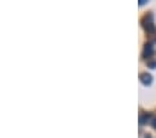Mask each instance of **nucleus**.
I'll return each instance as SVG.
<instances>
[{
    "label": "nucleus",
    "instance_id": "nucleus-1",
    "mask_svg": "<svg viewBox=\"0 0 156 138\" xmlns=\"http://www.w3.org/2000/svg\"><path fill=\"white\" fill-rule=\"evenodd\" d=\"M144 28L149 34H153L156 31V27H155V24L152 23V17L151 16H146L145 18H144Z\"/></svg>",
    "mask_w": 156,
    "mask_h": 138
},
{
    "label": "nucleus",
    "instance_id": "nucleus-2",
    "mask_svg": "<svg viewBox=\"0 0 156 138\" xmlns=\"http://www.w3.org/2000/svg\"><path fill=\"white\" fill-rule=\"evenodd\" d=\"M140 78H141V82H142V84H145V85H149V84H152V76H151V74H148V73H144V74H141Z\"/></svg>",
    "mask_w": 156,
    "mask_h": 138
},
{
    "label": "nucleus",
    "instance_id": "nucleus-3",
    "mask_svg": "<svg viewBox=\"0 0 156 138\" xmlns=\"http://www.w3.org/2000/svg\"><path fill=\"white\" fill-rule=\"evenodd\" d=\"M153 53V46L151 43H146L145 48H144V57H151V55Z\"/></svg>",
    "mask_w": 156,
    "mask_h": 138
},
{
    "label": "nucleus",
    "instance_id": "nucleus-4",
    "mask_svg": "<svg viewBox=\"0 0 156 138\" xmlns=\"http://www.w3.org/2000/svg\"><path fill=\"white\" fill-rule=\"evenodd\" d=\"M149 119H151V116L148 115V113H146V115H144V116H141V117H140V124H145V122H148Z\"/></svg>",
    "mask_w": 156,
    "mask_h": 138
},
{
    "label": "nucleus",
    "instance_id": "nucleus-5",
    "mask_svg": "<svg viewBox=\"0 0 156 138\" xmlns=\"http://www.w3.org/2000/svg\"><path fill=\"white\" fill-rule=\"evenodd\" d=\"M149 66H151V67H156V62H151Z\"/></svg>",
    "mask_w": 156,
    "mask_h": 138
},
{
    "label": "nucleus",
    "instance_id": "nucleus-6",
    "mask_svg": "<svg viewBox=\"0 0 156 138\" xmlns=\"http://www.w3.org/2000/svg\"><path fill=\"white\" fill-rule=\"evenodd\" d=\"M152 124H153V127L156 128V117H155V119H153V120H152Z\"/></svg>",
    "mask_w": 156,
    "mask_h": 138
},
{
    "label": "nucleus",
    "instance_id": "nucleus-7",
    "mask_svg": "<svg viewBox=\"0 0 156 138\" xmlns=\"http://www.w3.org/2000/svg\"><path fill=\"white\" fill-rule=\"evenodd\" d=\"M146 3V0H141V2H140V4H141V6H144V4H145Z\"/></svg>",
    "mask_w": 156,
    "mask_h": 138
}]
</instances>
